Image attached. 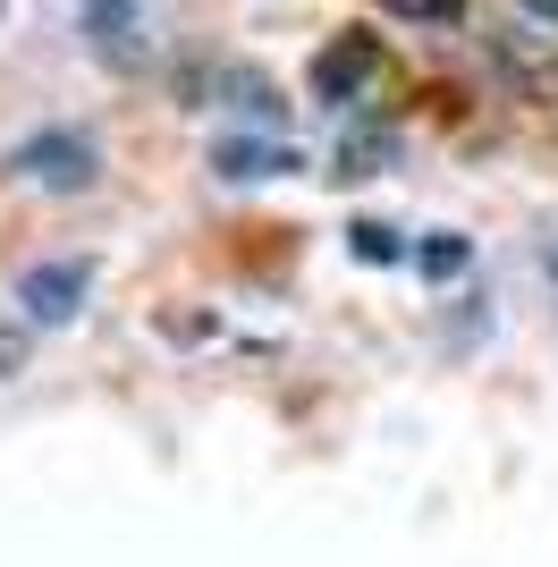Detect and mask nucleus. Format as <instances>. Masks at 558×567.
<instances>
[{
    "instance_id": "nucleus-1",
    "label": "nucleus",
    "mask_w": 558,
    "mask_h": 567,
    "mask_svg": "<svg viewBox=\"0 0 558 567\" xmlns=\"http://www.w3.org/2000/svg\"><path fill=\"white\" fill-rule=\"evenodd\" d=\"M85 288H93V271H85V262H34V271L18 280V306H25V322L60 331V322H76Z\"/></svg>"
},
{
    "instance_id": "nucleus-2",
    "label": "nucleus",
    "mask_w": 558,
    "mask_h": 567,
    "mask_svg": "<svg viewBox=\"0 0 558 567\" xmlns=\"http://www.w3.org/2000/svg\"><path fill=\"white\" fill-rule=\"evenodd\" d=\"M372 76H381V34H339L313 60V102H355Z\"/></svg>"
},
{
    "instance_id": "nucleus-3",
    "label": "nucleus",
    "mask_w": 558,
    "mask_h": 567,
    "mask_svg": "<svg viewBox=\"0 0 558 567\" xmlns=\"http://www.w3.org/2000/svg\"><path fill=\"white\" fill-rule=\"evenodd\" d=\"M9 169L34 178V187H85V178H93V144L51 127V136H25L18 153H9Z\"/></svg>"
},
{
    "instance_id": "nucleus-4",
    "label": "nucleus",
    "mask_w": 558,
    "mask_h": 567,
    "mask_svg": "<svg viewBox=\"0 0 558 567\" xmlns=\"http://www.w3.org/2000/svg\"><path fill=\"white\" fill-rule=\"evenodd\" d=\"M85 34L102 60H144V9L136 0H85Z\"/></svg>"
},
{
    "instance_id": "nucleus-5",
    "label": "nucleus",
    "mask_w": 558,
    "mask_h": 567,
    "mask_svg": "<svg viewBox=\"0 0 558 567\" xmlns=\"http://www.w3.org/2000/svg\"><path fill=\"white\" fill-rule=\"evenodd\" d=\"M211 169H220V178H279V169H297V162H288V144L220 136V144H211Z\"/></svg>"
},
{
    "instance_id": "nucleus-6",
    "label": "nucleus",
    "mask_w": 558,
    "mask_h": 567,
    "mask_svg": "<svg viewBox=\"0 0 558 567\" xmlns=\"http://www.w3.org/2000/svg\"><path fill=\"white\" fill-rule=\"evenodd\" d=\"M348 246H355V262H397V255H406V246H397V229H381V220H355Z\"/></svg>"
},
{
    "instance_id": "nucleus-7",
    "label": "nucleus",
    "mask_w": 558,
    "mask_h": 567,
    "mask_svg": "<svg viewBox=\"0 0 558 567\" xmlns=\"http://www.w3.org/2000/svg\"><path fill=\"white\" fill-rule=\"evenodd\" d=\"M381 9H390V18H406V25H448L465 0H381Z\"/></svg>"
},
{
    "instance_id": "nucleus-8",
    "label": "nucleus",
    "mask_w": 558,
    "mask_h": 567,
    "mask_svg": "<svg viewBox=\"0 0 558 567\" xmlns=\"http://www.w3.org/2000/svg\"><path fill=\"white\" fill-rule=\"evenodd\" d=\"M237 111H255V118H279V102H271V85H262V76H237Z\"/></svg>"
},
{
    "instance_id": "nucleus-9",
    "label": "nucleus",
    "mask_w": 558,
    "mask_h": 567,
    "mask_svg": "<svg viewBox=\"0 0 558 567\" xmlns=\"http://www.w3.org/2000/svg\"><path fill=\"white\" fill-rule=\"evenodd\" d=\"M0 373H18V339H0Z\"/></svg>"
},
{
    "instance_id": "nucleus-10",
    "label": "nucleus",
    "mask_w": 558,
    "mask_h": 567,
    "mask_svg": "<svg viewBox=\"0 0 558 567\" xmlns=\"http://www.w3.org/2000/svg\"><path fill=\"white\" fill-rule=\"evenodd\" d=\"M534 9H541V18H558V0H534Z\"/></svg>"
}]
</instances>
